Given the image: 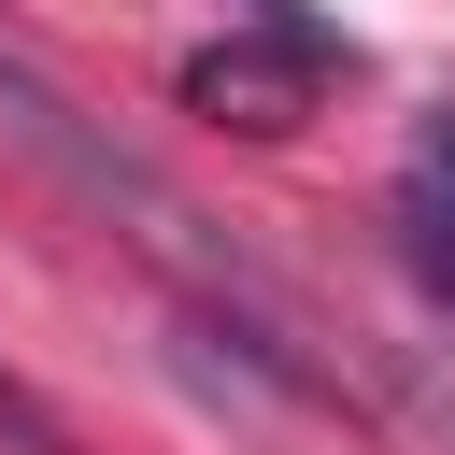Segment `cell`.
I'll list each match as a JSON object with an SVG mask.
<instances>
[{
  "mask_svg": "<svg viewBox=\"0 0 455 455\" xmlns=\"http://www.w3.org/2000/svg\"><path fill=\"white\" fill-rule=\"evenodd\" d=\"M0 142H28L85 213H128V242H142V256H171L199 299H228V313H242V256H228V242H213V228H199V213H185V199L114 142V128H85V100H57L28 57H0Z\"/></svg>",
  "mask_w": 455,
  "mask_h": 455,
  "instance_id": "cell-1",
  "label": "cell"
},
{
  "mask_svg": "<svg viewBox=\"0 0 455 455\" xmlns=\"http://www.w3.org/2000/svg\"><path fill=\"white\" fill-rule=\"evenodd\" d=\"M327 57L341 43H299V28H228V43H199L171 85H185V114H213V128H299L313 100H327Z\"/></svg>",
  "mask_w": 455,
  "mask_h": 455,
  "instance_id": "cell-2",
  "label": "cell"
},
{
  "mask_svg": "<svg viewBox=\"0 0 455 455\" xmlns=\"http://www.w3.org/2000/svg\"><path fill=\"white\" fill-rule=\"evenodd\" d=\"M398 256L427 270V299H455V114L398 142Z\"/></svg>",
  "mask_w": 455,
  "mask_h": 455,
  "instance_id": "cell-3",
  "label": "cell"
},
{
  "mask_svg": "<svg viewBox=\"0 0 455 455\" xmlns=\"http://www.w3.org/2000/svg\"><path fill=\"white\" fill-rule=\"evenodd\" d=\"M0 455H85V441H71V427H57V412H43V398L0 370Z\"/></svg>",
  "mask_w": 455,
  "mask_h": 455,
  "instance_id": "cell-4",
  "label": "cell"
}]
</instances>
